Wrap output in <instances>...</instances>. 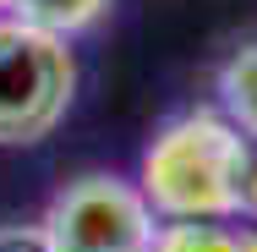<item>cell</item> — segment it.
Returning <instances> with one entry per match:
<instances>
[{
  "mask_svg": "<svg viewBox=\"0 0 257 252\" xmlns=\"http://www.w3.org/2000/svg\"><path fill=\"white\" fill-rule=\"evenodd\" d=\"M252 143L219 110H181L164 121L137 164V192L159 219H235Z\"/></svg>",
  "mask_w": 257,
  "mask_h": 252,
  "instance_id": "1",
  "label": "cell"
},
{
  "mask_svg": "<svg viewBox=\"0 0 257 252\" xmlns=\"http://www.w3.org/2000/svg\"><path fill=\"white\" fill-rule=\"evenodd\" d=\"M77 99V55L22 17H0V148L44 143Z\"/></svg>",
  "mask_w": 257,
  "mask_h": 252,
  "instance_id": "2",
  "label": "cell"
},
{
  "mask_svg": "<svg viewBox=\"0 0 257 252\" xmlns=\"http://www.w3.org/2000/svg\"><path fill=\"white\" fill-rule=\"evenodd\" d=\"M39 230L55 252H154L159 214L137 192V181L88 170L50 198Z\"/></svg>",
  "mask_w": 257,
  "mask_h": 252,
  "instance_id": "3",
  "label": "cell"
},
{
  "mask_svg": "<svg viewBox=\"0 0 257 252\" xmlns=\"http://www.w3.org/2000/svg\"><path fill=\"white\" fill-rule=\"evenodd\" d=\"M154 252H257V225L235 219H159Z\"/></svg>",
  "mask_w": 257,
  "mask_h": 252,
  "instance_id": "4",
  "label": "cell"
},
{
  "mask_svg": "<svg viewBox=\"0 0 257 252\" xmlns=\"http://www.w3.org/2000/svg\"><path fill=\"white\" fill-rule=\"evenodd\" d=\"M213 94H219L213 110H219L246 143H257V39L224 55V66H219V77H213Z\"/></svg>",
  "mask_w": 257,
  "mask_h": 252,
  "instance_id": "5",
  "label": "cell"
},
{
  "mask_svg": "<svg viewBox=\"0 0 257 252\" xmlns=\"http://www.w3.org/2000/svg\"><path fill=\"white\" fill-rule=\"evenodd\" d=\"M109 6L115 0H11V17H22V22H33V28H44V33L71 44V39L99 28L109 17Z\"/></svg>",
  "mask_w": 257,
  "mask_h": 252,
  "instance_id": "6",
  "label": "cell"
},
{
  "mask_svg": "<svg viewBox=\"0 0 257 252\" xmlns=\"http://www.w3.org/2000/svg\"><path fill=\"white\" fill-rule=\"evenodd\" d=\"M0 252H55L39 225H0Z\"/></svg>",
  "mask_w": 257,
  "mask_h": 252,
  "instance_id": "7",
  "label": "cell"
},
{
  "mask_svg": "<svg viewBox=\"0 0 257 252\" xmlns=\"http://www.w3.org/2000/svg\"><path fill=\"white\" fill-rule=\"evenodd\" d=\"M241 214L257 225V143H252V164H246V187H241Z\"/></svg>",
  "mask_w": 257,
  "mask_h": 252,
  "instance_id": "8",
  "label": "cell"
},
{
  "mask_svg": "<svg viewBox=\"0 0 257 252\" xmlns=\"http://www.w3.org/2000/svg\"><path fill=\"white\" fill-rule=\"evenodd\" d=\"M6 11H11V0H0V17H6Z\"/></svg>",
  "mask_w": 257,
  "mask_h": 252,
  "instance_id": "9",
  "label": "cell"
}]
</instances>
